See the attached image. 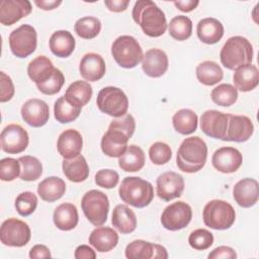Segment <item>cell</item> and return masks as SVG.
Listing matches in <instances>:
<instances>
[{
  "label": "cell",
  "mask_w": 259,
  "mask_h": 259,
  "mask_svg": "<svg viewBox=\"0 0 259 259\" xmlns=\"http://www.w3.org/2000/svg\"><path fill=\"white\" fill-rule=\"evenodd\" d=\"M132 16L145 34L158 37L167 29V20L164 12L151 0H138L133 8Z\"/></svg>",
  "instance_id": "6da1fadb"
},
{
  "label": "cell",
  "mask_w": 259,
  "mask_h": 259,
  "mask_svg": "<svg viewBox=\"0 0 259 259\" xmlns=\"http://www.w3.org/2000/svg\"><path fill=\"white\" fill-rule=\"evenodd\" d=\"M207 159V146L199 137L183 140L176 155L177 167L186 173H195L203 168Z\"/></svg>",
  "instance_id": "7a4b0ae2"
},
{
  "label": "cell",
  "mask_w": 259,
  "mask_h": 259,
  "mask_svg": "<svg viewBox=\"0 0 259 259\" xmlns=\"http://www.w3.org/2000/svg\"><path fill=\"white\" fill-rule=\"evenodd\" d=\"M220 59L225 68L236 70L251 64L253 60V47L246 37L240 35L232 36L223 46Z\"/></svg>",
  "instance_id": "3957f363"
},
{
  "label": "cell",
  "mask_w": 259,
  "mask_h": 259,
  "mask_svg": "<svg viewBox=\"0 0 259 259\" xmlns=\"http://www.w3.org/2000/svg\"><path fill=\"white\" fill-rule=\"evenodd\" d=\"M119 197L132 206L143 208L149 205L154 198L153 185L140 177L130 176L123 178L118 189Z\"/></svg>",
  "instance_id": "277c9868"
},
{
  "label": "cell",
  "mask_w": 259,
  "mask_h": 259,
  "mask_svg": "<svg viewBox=\"0 0 259 259\" xmlns=\"http://www.w3.org/2000/svg\"><path fill=\"white\" fill-rule=\"evenodd\" d=\"M203 223L213 230L230 229L236 220L234 207L227 201L213 199L208 201L202 211Z\"/></svg>",
  "instance_id": "5b68a950"
},
{
  "label": "cell",
  "mask_w": 259,
  "mask_h": 259,
  "mask_svg": "<svg viewBox=\"0 0 259 259\" xmlns=\"http://www.w3.org/2000/svg\"><path fill=\"white\" fill-rule=\"evenodd\" d=\"M111 55L122 68H135L143 59V51L139 41L132 35H120L111 45Z\"/></svg>",
  "instance_id": "8992f818"
},
{
  "label": "cell",
  "mask_w": 259,
  "mask_h": 259,
  "mask_svg": "<svg viewBox=\"0 0 259 259\" xmlns=\"http://www.w3.org/2000/svg\"><path fill=\"white\" fill-rule=\"evenodd\" d=\"M81 207L87 220L93 226L99 227L102 226L107 220L109 200L104 192L92 189L83 195Z\"/></svg>",
  "instance_id": "52a82bcc"
},
{
  "label": "cell",
  "mask_w": 259,
  "mask_h": 259,
  "mask_svg": "<svg viewBox=\"0 0 259 259\" xmlns=\"http://www.w3.org/2000/svg\"><path fill=\"white\" fill-rule=\"evenodd\" d=\"M96 104L100 111L112 117H121L128 109V99L125 93L114 86L102 88L96 98Z\"/></svg>",
  "instance_id": "ba28073f"
},
{
  "label": "cell",
  "mask_w": 259,
  "mask_h": 259,
  "mask_svg": "<svg viewBox=\"0 0 259 259\" xmlns=\"http://www.w3.org/2000/svg\"><path fill=\"white\" fill-rule=\"evenodd\" d=\"M37 46V33L33 26L22 24L9 34V47L17 58H26L31 55Z\"/></svg>",
  "instance_id": "9c48e42d"
},
{
  "label": "cell",
  "mask_w": 259,
  "mask_h": 259,
  "mask_svg": "<svg viewBox=\"0 0 259 259\" xmlns=\"http://www.w3.org/2000/svg\"><path fill=\"white\" fill-rule=\"evenodd\" d=\"M31 237L29 226L15 218L5 220L0 229L1 243L9 247H23Z\"/></svg>",
  "instance_id": "30bf717a"
},
{
  "label": "cell",
  "mask_w": 259,
  "mask_h": 259,
  "mask_svg": "<svg viewBox=\"0 0 259 259\" xmlns=\"http://www.w3.org/2000/svg\"><path fill=\"white\" fill-rule=\"evenodd\" d=\"M192 219V209L184 201H176L165 207L161 214L162 226L169 231H179L188 226Z\"/></svg>",
  "instance_id": "8fae6325"
},
{
  "label": "cell",
  "mask_w": 259,
  "mask_h": 259,
  "mask_svg": "<svg viewBox=\"0 0 259 259\" xmlns=\"http://www.w3.org/2000/svg\"><path fill=\"white\" fill-rule=\"evenodd\" d=\"M0 140L2 150L8 154H19L23 152L29 143L27 132L16 123L6 125L1 132Z\"/></svg>",
  "instance_id": "7c38bea8"
},
{
  "label": "cell",
  "mask_w": 259,
  "mask_h": 259,
  "mask_svg": "<svg viewBox=\"0 0 259 259\" xmlns=\"http://www.w3.org/2000/svg\"><path fill=\"white\" fill-rule=\"evenodd\" d=\"M184 190L183 177L173 171L164 172L158 176L156 181V191L159 198L164 201H170L180 197Z\"/></svg>",
  "instance_id": "4fadbf2b"
},
{
  "label": "cell",
  "mask_w": 259,
  "mask_h": 259,
  "mask_svg": "<svg viewBox=\"0 0 259 259\" xmlns=\"http://www.w3.org/2000/svg\"><path fill=\"white\" fill-rule=\"evenodd\" d=\"M229 114L218 110H206L200 117V128L208 137L223 140L226 137Z\"/></svg>",
  "instance_id": "5bb4252c"
},
{
  "label": "cell",
  "mask_w": 259,
  "mask_h": 259,
  "mask_svg": "<svg viewBox=\"0 0 259 259\" xmlns=\"http://www.w3.org/2000/svg\"><path fill=\"white\" fill-rule=\"evenodd\" d=\"M125 257L128 259H167L165 247L144 240H135L125 248Z\"/></svg>",
  "instance_id": "9a60e30c"
},
{
  "label": "cell",
  "mask_w": 259,
  "mask_h": 259,
  "mask_svg": "<svg viewBox=\"0 0 259 259\" xmlns=\"http://www.w3.org/2000/svg\"><path fill=\"white\" fill-rule=\"evenodd\" d=\"M23 120L32 127L45 125L50 118V108L47 102L41 99H28L20 110Z\"/></svg>",
  "instance_id": "2e32d148"
},
{
  "label": "cell",
  "mask_w": 259,
  "mask_h": 259,
  "mask_svg": "<svg viewBox=\"0 0 259 259\" xmlns=\"http://www.w3.org/2000/svg\"><path fill=\"white\" fill-rule=\"evenodd\" d=\"M243 156L239 150L233 147H222L214 151L211 164L222 173H234L242 165Z\"/></svg>",
  "instance_id": "e0dca14e"
},
{
  "label": "cell",
  "mask_w": 259,
  "mask_h": 259,
  "mask_svg": "<svg viewBox=\"0 0 259 259\" xmlns=\"http://www.w3.org/2000/svg\"><path fill=\"white\" fill-rule=\"evenodd\" d=\"M31 3L28 0H2L0 2V22L9 26L30 14Z\"/></svg>",
  "instance_id": "ac0fdd59"
},
{
  "label": "cell",
  "mask_w": 259,
  "mask_h": 259,
  "mask_svg": "<svg viewBox=\"0 0 259 259\" xmlns=\"http://www.w3.org/2000/svg\"><path fill=\"white\" fill-rule=\"evenodd\" d=\"M254 133V124L246 115L229 114L227 134L224 141L244 143L248 141Z\"/></svg>",
  "instance_id": "d6986e66"
},
{
  "label": "cell",
  "mask_w": 259,
  "mask_h": 259,
  "mask_svg": "<svg viewBox=\"0 0 259 259\" xmlns=\"http://www.w3.org/2000/svg\"><path fill=\"white\" fill-rule=\"evenodd\" d=\"M130 139L122 131L108 126L107 132L101 139V150L108 157L119 158L126 150Z\"/></svg>",
  "instance_id": "ffe728a7"
},
{
  "label": "cell",
  "mask_w": 259,
  "mask_h": 259,
  "mask_svg": "<svg viewBox=\"0 0 259 259\" xmlns=\"http://www.w3.org/2000/svg\"><path fill=\"white\" fill-rule=\"evenodd\" d=\"M169 61L166 53L160 49H151L143 55L142 69L152 78L163 76L168 69Z\"/></svg>",
  "instance_id": "44dd1931"
},
{
  "label": "cell",
  "mask_w": 259,
  "mask_h": 259,
  "mask_svg": "<svg viewBox=\"0 0 259 259\" xmlns=\"http://www.w3.org/2000/svg\"><path fill=\"white\" fill-rule=\"evenodd\" d=\"M259 185L253 178H243L233 188V197L242 207L248 208L256 204L259 198Z\"/></svg>",
  "instance_id": "7402d4cb"
},
{
  "label": "cell",
  "mask_w": 259,
  "mask_h": 259,
  "mask_svg": "<svg viewBox=\"0 0 259 259\" xmlns=\"http://www.w3.org/2000/svg\"><path fill=\"white\" fill-rule=\"evenodd\" d=\"M83 147V139L81 134L74 130H65L58 138L57 149L64 159L74 158L80 155Z\"/></svg>",
  "instance_id": "603a6c76"
},
{
  "label": "cell",
  "mask_w": 259,
  "mask_h": 259,
  "mask_svg": "<svg viewBox=\"0 0 259 259\" xmlns=\"http://www.w3.org/2000/svg\"><path fill=\"white\" fill-rule=\"evenodd\" d=\"M106 71L103 58L96 53H88L83 56L79 65L80 75L87 81L95 82L100 80Z\"/></svg>",
  "instance_id": "cb8c5ba5"
},
{
  "label": "cell",
  "mask_w": 259,
  "mask_h": 259,
  "mask_svg": "<svg viewBox=\"0 0 259 259\" xmlns=\"http://www.w3.org/2000/svg\"><path fill=\"white\" fill-rule=\"evenodd\" d=\"M118 243L117 233L108 227H98L89 235V244L100 253L109 252Z\"/></svg>",
  "instance_id": "d4e9b609"
},
{
  "label": "cell",
  "mask_w": 259,
  "mask_h": 259,
  "mask_svg": "<svg viewBox=\"0 0 259 259\" xmlns=\"http://www.w3.org/2000/svg\"><path fill=\"white\" fill-rule=\"evenodd\" d=\"M198 38L206 44L213 45L221 40L224 35V26L222 22L213 17H206L198 21L196 26Z\"/></svg>",
  "instance_id": "484cf974"
},
{
  "label": "cell",
  "mask_w": 259,
  "mask_h": 259,
  "mask_svg": "<svg viewBox=\"0 0 259 259\" xmlns=\"http://www.w3.org/2000/svg\"><path fill=\"white\" fill-rule=\"evenodd\" d=\"M235 88L242 92L255 89L259 83V71L255 65L248 64L235 70L233 75Z\"/></svg>",
  "instance_id": "4316f807"
},
{
  "label": "cell",
  "mask_w": 259,
  "mask_h": 259,
  "mask_svg": "<svg viewBox=\"0 0 259 259\" xmlns=\"http://www.w3.org/2000/svg\"><path fill=\"white\" fill-rule=\"evenodd\" d=\"M55 226L62 231L73 230L79 221L77 207L70 202H64L58 205L53 214Z\"/></svg>",
  "instance_id": "83f0119b"
},
{
  "label": "cell",
  "mask_w": 259,
  "mask_h": 259,
  "mask_svg": "<svg viewBox=\"0 0 259 259\" xmlns=\"http://www.w3.org/2000/svg\"><path fill=\"white\" fill-rule=\"evenodd\" d=\"M51 52L59 58L69 57L75 50L76 41L73 34L68 30L55 31L49 40Z\"/></svg>",
  "instance_id": "f1b7e54d"
},
{
  "label": "cell",
  "mask_w": 259,
  "mask_h": 259,
  "mask_svg": "<svg viewBox=\"0 0 259 259\" xmlns=\"http://www.w3.org/2000/svg\"><path fill=\"white\" fill-rule=\"evenodd\" d=\"M62 169L65 176L72 182H83L88 178L89 167L86 159L81 154L70 159H64Z\"/></svg>",
  "instance_id": "f546056e"
},
{
  "label": "cell",
  "mask_w": 259,
  "mask_h": 259,
  "mask_svg": "<svg viewBox=\"0 0 259 259\" xmlns=\"http://www.w3.org/2000/svg\"><path fill=\"white\" fill-rule=\"evenodd\" d=\"M111 224L121 234H130L137 228V218L127 205L117 204L112 211Z\"/></svg>",
  "instance_id": "4dcf8cb0"
},
{
  "label": "cell",
  "mask_w": 259,
  "mask_h": 259,
  "mask_svg": "<svg viewBox=\"0 0 259 259\" xmlns=\"http://www.w3.org/2000/svg\"><path fill=\"white\" fill-rule=\"evenodd\" d=\"M52 61L46 56H38L33 59L27 67L29 79L36 84H41L52 77L55 72Z\"/></svg>",
  "instance_id": "1f68e13d"
},
{
  "label": "cell",
  "mask_w": 259,
  "mask_h": 259,
  "mask_svg": "<svg viewBox=\"0 0 259 259\" xmlns=\"http://www.w3.org/2000/svg\"><path fill=\"white\" fill-rule=\"evenodd\" d=\"M65 181L57 176L48 177L37 185V194L47 202H53L60 199L65 194Z\"/></svg>",
  "instance_id": "d6a6232c"
},
{
  "label": "cell",
  "mask_w": 259,
  "mask_h": 259,
  "mask_svg": "<svg viewBox=\"0 0 259 259\" xmlns=\"http://www.w3.org/2000/svg\"><path fill=\"white\" fill-rule=\"evenodd\" d=\"M145 162V153L142 148L137 145H130L118 158V166L125 172L140 171L144 167Z\"/></svg>",
  "instance_id": "836d02e7"
},
{
  "label": "cell",
  "mask_w": 259,
  "mask_h": 259,
  "mask_svg": "<svg viewBox=\"0 0 259 259\" xmlns=\"http://www.w3.org/2000/svg\"><path fill=\"white\" fill-rule=\"evenodd\" d=\"M64 96L70 103L82 107L90 101L92 97V87L86 81L77 80L69 85Z\"/></svg>",
  "instance_id": "e575fe53"
},
{
  "label": "cell",
  "mask_w": 259,
  "mask_h": 259,
  "mask_svg": "<svg viewBox=\"0 0 259 259\" xmlns=\"http://www.w3.org/2000/svg\"><path fill=\"white\" fill-rule=\"evenodd\" d=\"M195 74L197 80L205 86L215 85L222 81L224 77L222 68L213 61H204L200 63L195 69Z\"/></svg>",
  "instance_id": "d590c367"
},
{
  "label": "cell",
  "mask_w": 259,
  "mask_h": 259,
  "mask_svg": "<svg viewBox=\"0 0 259 259\" xmlns=\"http://www.w3.org/2000/svg\"><path fill=\"white\" fill-rule=\"evenodd\" d=\"M197 114L188 108L179 109L172 117L174 130L181 135H190L197 128Z\"/></svg>",
  "instance_id": "8d00e7d4"
},
{
  "label": "cell",
  "mask_w": 259,
  "mask_h": 259,
  "mask_svg": "<svg viewBox=\"0 0 259 259\" xmlns=\"http://www.w3.org/2000/svg\"><path fill=\"white\" fill-rule=\"evenodd\" d=\"M82 107L70 103L65 96L59 97L54 105V115L57 121L69 123L74 121L81 113Z\"/></svg>",
  "instance_id": "74e56055"
},
{
  "label": "cell",
  "mask_w": 259,
  "mask_h": 259,
  "mask_svg": "<svg viewBox=\"0 0 259 259\" xmlns=\"http://www.w3.org/2000/svg\"><path fill=\"white\" fill-rule=\"evenodd\" d=\"M169 34L176 40H185L191 36L192 21L185 15H177L173 17L168 24Z\"/></svg>",
  "instance_id": "f35d334b"
},
{
  "label": "cell",
  "mask_w": 259,
  "mask_h": 259,
  "mask_svg": "<svg viewBox=\"0 0 259 259\" xmlns=\"http://www.w3.org/2000/svg\"><path fill=\"white\" fill-rule=\"evenodd\" d=\"M75 32L84 39L96 37L101 30V22L97 17L85 16L78 19L74 25Z\"/></svg>",
  "instance_id": "ab89813d"
},
{
  "label": "cell",
  "mask_w": 259,
  "mask_h": 259,
  "mask_svg": "<svg viewBox=\"0 0 259 259\" xmlns=\"http://www.w3.org/2000/svg\"><path fill=\"white\" fill-rule=\"evenodd\" d=\"M18 161L21 166L20 179L24 181H34L41 176L42 165L37 158L27 155L20 157Z\"/></svg>",
  "instance_id": "60d3db41"
},
{
  "label": "cell",
  "mask_w": 259,
  "mask_h": 259,
  "mask_svg": "<svg viewBox=\"0 0 259 259\" xmlns=\"http://www.w3.org/2000/svg\"><path fill=\"white\" fill-rule=\"evenodd\" d=\"M210 97L220 106H231L238 99V90L231 84L223 83L212 89Z\"/></svg>",
  "instance_id": "b9f144b4"
},
{
  "label": "cell",
  "mask_w": 259,
  "mask_h": 259,
  "mask_svg": "<svg viewBox=\"0 0 259 259\" xmlns=\"http://www.w3.org/2000/svg\"><path fill=\"white\" fill-rule=\"evenodd\" d=\"M37 206V197L31 191H24L18 194L15 199V208L22 217L30 215Z\"/></svg>",
  "instance_id": "7bdbcfd3"
},
{
  "label": "cell",
  "mask_w": 259,
  "mask_h": 259,
  "mask_svg": "<svg viewBox=\"0 0 259 259\" xmlns=\"http://www.w3.org/2000/svg\"><path fill=\"white\" fill-rule=\"evenodd\" d=\"M188 243L194 250H206L213 244V235L206 229H196L190 233Z\"/></svg>",
  "instance_id": "ee69618b"
},
{
  "label": "cell",
  "mask_w": 259,
  "mask_h": 259,
  "mask_svg": "<svg viewBox=\"0 0 259 259\" xmlns=\"http://www.w3.org/2000/svg\"><path fill=\"white\" fill-rule=\"evenodd\" d=\"M149 157L154 164L164 165L172 158V151L168 144L156 142L149 149Z\"/></svg>",
  "instance_id": "f6af8a7d"
},
{
  "label": "cell",
  "mask_w": 259,
  "mask_h": 259,
  "mask_svg": "<svg viewBox=\"0 0 259 259\" xmlns=\"http://www.w3.org/2000/svg\"><path fill=\"white\" fill-rule=\"evenodd\" d=\"M65 83V77L61 70L55 69L54 74L50 79L41 84H36L37 89L46 95H54L58 93Z\"/></svg>",
  "instance_id": "bcb514c9"
},
{
  "label": "cell",
  "mask_w": 259,
  "mask_h": 259,
  "mask_svg": "<svg viewBox=\"0 0 259 259\" xmlns=\"http://www.w3.org/2000/svg\"><path fill=\"white\" fill-rule=\"evenodd\" d=\"M20 163L13 158H3L0 161V178L3 181H12L20 175Z\"/></svg>",
  "instance_id": "7dc6e473"
},
{
  "label": "cell",
  "mask_w": 259,
  "mask_h": 259,
  "mask_svg": "<svg viewBox=\"0 0 259 259\" xmlns=\"http://www.w3.org/2000/svg\"><path fill=\"white\" fill-rule=\"evenodd\" d=\"M119 175L116 171L111 169H101L95 174V183L103 188L110 189L117 185Z\"/></svg>",
  "instance_id": "c3c4849f"
},
{
  "label": "cell",
  "mask_w": 259,
  "mask_h": 259,
  "mask_svg": "<svg viewBox=\"0 0 259 259\" xmlns=\"http://www.w3.org/2000/svg\"><path fill=\"white\" fill-rule=\"evenodd\" d=\"M0 84H1V93H0V101L1 102H7L9 101L15 92L13 82L11 78L6 75L4 72H0Z\"/></svg>",
  "instance_id": "681fc988"
},
{
  "label": "cell",
  "mask_w": 259,
  "mask_h": 259,
  "mask_svg": "<svg viewBox=\"0 0 259 259\" xmlns=\"http://www.w3.org/2000/svg\"><path fill=\"white\" fill-rule=\"evenodd\" d=\"M208 259H235L237 258V254L235 250L228 246H220L213 249L208 255Z\"/></svg>",
  "instance_id": "f907efd6"
},
{
  "label": "cell",
  "mask_w": 259,
  "mask_h": 259,
  "mask_svg": "<svg viewBox=\"0 0 259 259\" xmlns=\"http://www.w3.org/2000/svg\"><path fill=\"white\" fill-rule=\"evenodd\" d=\"M74 257L76 259H95L96 258V253L89 246L80 245L76 248Z\"/></svg>",
  "instance_id": "816d5d0a"
},
{
  "label": "cell",
  "mask_w": 259,
  "mask_h": 259,
  "mask_svg": "<svg viewBox=\"0 0 259 259\" xmlns=\"http://www.w3.org/2000/svg\"><path fill=\"white\" fill-rule=\"evenodd\" d=\"M30 258H51L52 254L50 249L45 245H34L29 251Z\"/></svg>",
  "instance_id": "f5cc1de1"
},
{
  "label": "cell",
  "mask_w": 259,
  "mask_h": 259,
  "mask_svg": "<svg viewBox=\"0 0 259 259\" xmlns=\"http://www.w3.org/2000/svg\"><path fill=\"white\" fill-rule=\"evenodd\" d=\"M104 4L112 12H122L126 10L130 0H106Z\"/></svg>",
  "instance_id": "db71d44e"
},
{
  "label": "cell",
  "mask_w": 259,
  "mask_h": 259,
  "mask_svg": "<svg viewBox=\"0 0 259 259\" xmlns=\"http://www.w3.org/2000/svg\"><path fill=\"white\" fill-rule=\"evenodd\" d=\"M199 4V1L197 0H178L174 1V5L176 6L177 9H179L182 12H190L193 9L197 7Z\"/></svg>",
  "instance_id": "11a10c76"
},
{
  "label": "cell",
  "mask_w": 259,
  "mask_h": 259,
  "mask_svg": "<svg viewBox=\"0 0 259 259\" xmlns=\"http://www.w3.org/2000/svg\"><path fill=\"white\" fill-rule=\"evenodd\" d=\"M34 4L42 10H53L62 4L61 0H34Z\"/></svg>",
  "instance_id": "9f6ffc18"
}]
</instances>
